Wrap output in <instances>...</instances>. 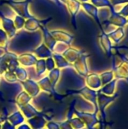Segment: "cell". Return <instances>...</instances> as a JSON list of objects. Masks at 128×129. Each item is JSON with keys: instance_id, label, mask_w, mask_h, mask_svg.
<instances>
[{"instance_id": "7a4b0ae2", "label": "cell", "mask_w": 128, "mask_h": 129, "mask_svg": "<svg viewBox=\"0 0 128 129\" xmlns=\"http://www.w3.org/2000/svg\"><path fill=\"white\" fill-rule=\"evenodd\" d=\"M25 26H26V28L27 29H29V30L35 29H36V27H37V23H36V21H35L34 19L30 18V19L26 23Z\"/></svg>"}, {"instance_id": "3957f363", "label": "cell", "mask_w": 128, "mask_h": 129, "mask_svg": "<svg viewBox=\"0 0 128 129\" xmlns=\"http://www.w3.org/2000/svg\"><path fill=\"white\" fill-rule=\"evenodd\" d=\"M24 23V20L20 17H17L16 20H15V25L17 26V28H20L21 26H23Z\"/></svg>"}, {"instance_id": "6da1fadb", "label": "cell", "mask_w": 128, "mask_h": 129, "mask_svg": "<svg viewBox=\"0 0 128 129\" xmlns=\"http://www.w3.org/2000/svg\"><path fill=\"white\" fill-rule=\"evenodd\" d=\"M3 26L6 31L9 33L10 36H12L15 32L14 26L12 23V21L9 19H3Z\"/></svg>"}]
</instances>
